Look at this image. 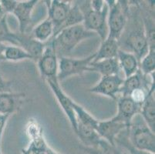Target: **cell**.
I'll return each mask as SVG.
<instances>
[{"mask_svg": "<svg viewBox=\"0 0 155 154\" xmlns=\"http://www.w3.org/2000/svg\"><path fill=\"white\" fill-rule=\"evenodd\" d=\"M97 34L86 30L83 24L73 25L62 29L53 38V46L58 58L64 56L65 53H70L84 39L94 37Z\"/></svg>", "mask_w": 155, "mask_h": 154, "instance_id": "1", "label": "cell"}, {"mask_svg": "<svg viewBox=\"0 0 155 154\" xmlns=\"http://www.w3.org/2000/svg\"><path fill=\"white\" fill-rule=\"evenodd\" d=\"M127 133L128 139L134 147L155 153L154 132L147 125L140 113L132 119Z\"/></svg>", "mask_w": 155, "mask_h": 154, "instance_id": "2", "label": "cell"}, {"mask_svg": "<svg viewBox=\"0 0 155 154\" xmlns=\"http://www.w3.org/2000/svg\"><path fill=\"white\" fill-rule=\"evenodd\" d=\"M78 5L84 15L83 25L86 30L93 32L99 35L101 40L104 41L108 36L107 15L109 7L106 5L101 11H94L91 7V1H84L81 3L78 2Z\"/></svg>", "mask_w": 155, "mask_h": 154, "instance_id": "3", "label": "cell"}, {"mask_svg": "<svg viewBox=\"0 0 155 154\" xmlns=\"http://www.w3.org/2000/svg\"><path fill=\"white\" fill-rule=\"evenodd\" d=\"M109 7L108 36L119 40L127 24V5L122 1H106Z\"/></svg>", "mask_w": 155, "mask_h": 154, "instance_id": "4", "label": "cell"}, {"mask_svg": "<svg viewBox=\"0 0 155 154\" xmlns=\"http://www.w3.org/2000/svg\"><path fill=\"white\" fill-rule=\"evenodd\" d=\"M94 56L95 53L83 59L69 58L66 56L59 58L57 73L58 81H63L71 76L89 72V66L94 60Z\"/></svg>", "mask_w": 155, "mask_h": 154, "instance_id": "5", "label": "cell"}, {"mask_svg": "<svg viewBox=\"0 0 155 154\" xmlns=\"http://www.w3.org/2000/svg\"><path fill=\"white\" fill-rule=\"evenodd\" d=\"M59 58L53 46V41L46 43L41 56L37 60L39 73L46 80L57 79Z\"/></svg>", "mask_w": 155, "mask_h": 154, "instance_id": "6", "label": "cell"}, {"mask_svg": "<svg viewBox=\"0 0 155 154\" xmlns=\"http://www.w3.org/2000/svg\"><path fill=\"white\" fill-rule=\"evenodd\" d=\"M46 2L48 5V18L50 19L54 28V37L63 29L72 3L69 1L60 0L46 1Z\"/></svg>", "mask_w": 155, "mask_h": 154, "instance_id": "7", "label": "cell"}, {"mask_svg": "<svg viewBox=\"0 0 155 154\" xmlns=\"http://www.w3.org/2000/svg\"><path fill=\"white\" fill-rule=\"evenodd\" d=\"M49 87H50L53 93H54L56 100H58L59 103L61 106L62 109L68 117L73 131L76 133L77 128V120L76 117L75 112L73 110V100H72L62 90L60 85V82L57 79H50L46 80Z\"/></svg>", "mask_w": 155, "mask_h": 154, "instance_id": "8", "label": "cell"}, {"mask_svg": "<svg viewBox=\"0 0 155 154\" xmlns=\"http://www.w3.org/2000/svg\"><path fill=\"white\" fill-rule=\"evenodd\" d=\"M124 80V79L120 75L102 76L99 83L89 89V92L107 96L113 100H117Z\"/></svg>", "mask_w": 155, "mask_h": 154, "instance_id": "9", "label": "cell"}, {"mask_svg": "<svg viewBox=\"0 0 155 154\" xmlns=\"http://www.w3.org/2000/svg\"><path fill=\"white\" fill-rule=\"evenodd\" d=\"M130 53H133L139 62L148 52V42L145 33L144 27L140 26L139 29L132 31L125 40Z\"/></svg>", "mask_w": 155, "mask_h": 154, "instance_id": "10", "label": "cell"}, {"mask_svg": "<svg viewBox=\"0 0 155 154\" xmlns=\"http://www.w3.org/2000/svg\"><path fill=\"white\" fill-rule=\"evenodd\" d=\"M127 129L126 124L112 118L108 120L99 121L96 131L102 139L112 145H116L115 141L118 136Z\"/></svg>", "mask_w": 155, "mask_h": 154, "instance_id": "11", "label": "cell"}, {"mask_svg": "<svg viewBox=\"0 0 155 154\" xmlns=\"http://www.w3.org/2000/svg\"><path fill=\"white\" fill-rule=\"evenodd\" d=\"M117 113L113 118L125 123L129 128L132 119L140 113V106L135 103L130 97H122L118 100Z\"/></svg>", "mask_w": 155, "mask_h": 154, "instance_id": "12", "label": "cell"}, {"mask_svg": "<svg viewBox=\"0 0 155 154\" xmlns=\"http://www.w3.org/2000/svg\"><path fill=\"white\" fill-rule=\"evenodd\" d=\"M37 0H29L18 2L17 5L13 12L19 22V29L20 33H26L31 23L32 12L34 7L37 5Z\"/></svg>", "mask_w": 155, "mask_h": 154, "instance_id": "13", "label": "cell"}, {"mask_svg": "<svg viewBox=\"0 0 155 154\" xmlns=\"http://www.w3.org/2000/svg\"><path fill=\"white\" fill-rule=\"evenodd\" d=\"M24 93L5 92L0 93V114L9 115L16 112L22 105Z\"/></svg>", "mask_w": 155, "mask_h": 154, "instance_id": "14", "label": "cell"}, {"mask_svg": "<svg viewBox=\"0 0 155 154\" xmlns=\"http://www.w3.org/2000/svg\"><path fill=\"white\" fill-rule=\"evenodd\" d=\"M140 114L150 129L155 132L154 84L152 85L147 93L146 98L140 106Z\"/></svg>", "mask_w": 155, "mask_h": 154, "instance_id": "15", "label": "cell"}, {"mask_svg": "<svg viewBox=\"0 0 155 154\" xmlns=\"http://www.w3.org/2000/svg\"><path fill=\"white\" fill-rule=\"evenodd\" d=\"M147 76H143L139 70L135 74L124 79L120 93L122 94V97H130L134 91L138 89L144 88L148 90L151 87H147Z\"/></svg>", "mask_w": 155, "mask_h": 154, "instance_id": "16", "label": "cell"}, {"mask_svg": "<svg viewBox=\"0 0 155 154\" xmlns=\"http://www.w3.org/2000/svg\"><path fill=\"white\" fill-rule=\"evenodd\" d=\"M89 72H97L102 76L120 75V68L117 58L103 59L97 62H91L89 66Z\"/></svg>", "mask_w": 155, "mask_h": 154, "instance_id": "17", "label": "cell"}, {"mask_svg": "<svg viewBox=\"0 0 155 154\" xmlns=\"http://www.w3.org/2000/svg\"><path fill=\"white\" fill-rule=\"evenodd\" d=\"M120 46L118 40L107 36L104 41H102L99 49L97 53H95V56L93 62L117 58Z\"/></svg>", "mask_w": 155, "mask_h": 154, "instance_id": "18", "label": "cell"}, {"mask_svg": "<svg viewBox=\"0 0 155 154\" xmlns=\"http://www.w3.org/2000/svg\"><path fill=\"white\" fill-rule=\"evenodd\" d=\"M117 59L120 70L124 73L125 78H128L139 70V61L133 53L120 49Z\"/></svg>", "mask_w": 155, "mask_h": 154, "instance_id": "19", "label": "cell"}, {"mask_svg": "<svg viewBox=\"0 0 155 154\" xmlns=\"http://www.w3.org/2000/svg\"><path fill=\"white\" fill-rule=\"evenodd\" d=\"M76 133L77 134L84 146H95L99 142L100 139H102L94 127L80 123H77Z\"/></svg>", "mask_w": 155, "mask_h": 154, "instance_id": "20", "label": "cell"}, {"mask_svg": "<svg viewBox=\"0 0 155 154\" xmlns=\"http://www.w3.org/2000/svg\"><path fill=\"white\" fill-rule=\"evenodd\" d=\"M53 35H54V28L49 18L38 24L32 29L31 33V36L33 39L42 43H46L49 42V40L53 37Z\"/></svg>", "mask_w": 155, "mask_h": 154, "instance_id": "21", "label": "cell"}, {"mask_svg": "<svg viewBox=\"0 0 155 154\" xmlns=\"http://www.w3.org/2000/svg\"><path fill=\"white\" fill-rule=\"evenodd\" d=\"M80 148L87 154H123L116 145H112L104 139H100L95 146H82Z\"/></svg>", "mask_w": 155, "mask_h": 154, "instance_id": "22", "label": "cell"}, {"mask_svg": "<svg viewBox=\"0 0 155 154\" xmlns=\"http://www.w3.org/2000/svg\"><path fill=\"white\" fill-rule=\"evenodd\" d=\"M7 15L0 19V42L18 46V32H13L10 29L8 25Z\"/></svg>", "mask_w": 155, "mask_h": 154, "instance_id": "23", "label": "cell"}, {"mask_svg": "<svg viewBox=\"0 0 155 154\" xmlns=\"http://www.w3.org/2000/svg\"><path fill=\"white\" fill-rule=\"evenodd\" d=\"M4 59L7 61L12 62H17L23 60V59H32L30 54L26 52L25 49L19 46H6L5 51H4Z\"/></svg>", "mask_w": 155, "mask_h": 154, "instance_id": "24", "label": "cell"}, {"mask_svg": "<svg viewBox=\"0 0 155 154\" xmlns=\"http://www.w3.org/2000/svg\"><path fill=\"white\" fill-rule=\"evenodd\" d=\"M139 70L143 76H150L155 70V48H149L148 52L139 62Z\"/></svg>", "mask_w": 155, "mask_h": 154, "instance_id": "25", "label": "cell"}, {"mask_svg": "<svg viewBox=\"0 0 155 154\" xmlns=\"http://www.w3.org/2000/svg\"><path fill=\"white\" fill-rule=\"evenodd\" d=\"M73 110H74V112H75L76 114V117H77V123L91 126L94 127V129H96L99 120H96L92 115H91L87 112L84 107L77 104L75 102H73Z\"/></svg>", "mask_w": 155, "mask_h": 154, "instance_id": "26", "label": "cell"}, {"mask_svg": "<svg viewBox=\"0 0 155 154\" xmlns=\"http://www.w3.org/2000/svg\"><path fill=\"white\" fill-rule=\"evenodd\" d=\"M83 21H84V15L80 10L78 4H72L63 29L70 27V26H73V25L82 24Z\"/></svg>", "mask_w": 155, "mask_h": 154, "instance_id": "27", "label": "cell"}, {"mask_svg": "<svg viewBox=\"0 0 155 154\" xmlns=\"http://www.w3.org/2000/svg\"><path fill=\"white\" fill-rule=\"evenodd\" d=\"M117 143L120 144L121 146H123L127 150V153L129 154H155L150 152H147V151L138 149L137 148L134 147L131 145V143H130L129 139H128V136H123L121 138L117 137L116 139V141H115V144Z\"/></svg>", "mask_w": 155, "mask_h": 154, "instance_id": "28", "label": "cell"}, {"mask_svg": "<svg viewBox=\"0 0 155 154\" xmlns=\"http://www.w3.org/2000/svg\"><path fill=\"white\" fill-rule=\"evenodd\" d=\"M17 3L18 1H15V0H1L0 1L1 7L5 15L13 13Z\"/></svg>", "mask_w": 155, "mask_h": 154, "instance_id": "29", "label": "cell"}, {"mask_svg": "<svg viewBox=\"0 0 155 154\" xmlns=\"http://www.w3.org/2000/svg\"><path fill=\"white\" fill-rule=\"evenodd\" d=\"M9 116H10L9 115L0 114V146H1V143H2V135H3L5 126H6L7 121L9 120Z\"/></svg>", "mask_w": 155, "mask_h": 154, "instance_id": "30", "label": "cell"}, {"mask_svg": "<svg viewBox=\"0 0 155 154\" xmlns=\"http://www.w3.org/2000/svg\"><path fill=\"white\" fill-rule=\"evenodd\" d=\"M11 85L12 83L6 81L0 73V93L11 92Z\"/></svg>", "mask_w": 155, "mask_h": 154, "instance_id": "31", "label": "cell"}, {"mask_svg": "<svg viewBox=\"0 0 155 154\" xmlns=\"http://www.w3.org/2000/svg\"><path fill=\"white\" fill-rule=\"evenodd\" d=\"M106 5V1L102 0H94L91 1V7L94 11H101Z\"/></svg>", "mask_w": 155, "mask_h": 154, "instance_id": "32", "label": "cell"}, {"mask_svg": "<svg viewBox=\"0 0 155 154\" xmlns=\"http://www.w3.org/2000/svg\"><path fill=\"white\" fill-rule=\"evenodd\" d=\"M22 154H37V150L35 149L33 146L29 144V146L26 149H22Z\"/></svg>", "mask_w": 155, "mask_h": 154, "instance_id": "33", "label": "cell"}, {"mask_svg": "<svg viewBox=\"0 0 155 154\" xmlns=\"http://www.w3.org/2000/svg\"><path fill=\"white\" fill-rule=\"evenodd\" d=\"M53 152H54V150H53V149L50 147H49V146L44 148V149L37 150V154H53Z\"/></svg>", "mask_w": 155, "mask_h": 154, "instance_id": "34", "label": "cell"}, {"mask_svg": "<svg viewBox=\"0 0 155 154\" xmlns=\"http://www.w3.org/2000/svg\"><path fill=\"white\" fill-rule=\"evenodd\" d=\"M5 47H6V45H5V43H2V42H0V63L2 61H5L3 54Z\"/></svg>", "mask_w": 155, "mask_h": 154, "instance_id": "35", "label": "cell"}, {"mask_svg": "<svg viewBox=\"0 0 155 154\" xmlns=\"http://www.w3.org/2000/svg\"><path fill=\"white\" fill-rule=\"evenodd\" d=\"M5 14L4 13V12H3V10H2V7H1V4H0V19H2V18H3V17L5 16Z\"/></svg>", "mask_w": 155, "mask_h": 154, "instance_id": "36", "label": "cell"}, {"mask_svg": "<svg viewBox=\"0 0 155 154\" xmlns=\"http://www.w3.org/2000/svg\"><path fill=\"white\" fill-rule=\"evenodd\" d=\"M53 154H60V153H58V152H55V151H54V152H53Z\"/></svg>", "mask_w": 155, "mask_h": 154, "instance_id": "37", "label": "cell"}, {"mask_svg": "<svg viewBox=\"0 0 155 154\" xmlns=\"http://www.w3.org/2000/svg\"><path fill=\"white\" fill-rule=\"evenodd\" d=\"M0 154H2V151H1V146H0Z\"/></svg>", "mask_w": 155, "mask_h": 154, "instance_id": "38", "label": "cell"}, {"mask_svg": "<svg viewBox=\"0 0 155 154\" xmlns=\"http://www.w3.org/2000/svg\"><path fill=\"white\" fill-rule=\"evenodd\" d=\"M123 154H129V153H127V152H125V153H123Z\"/></svg>", "mask_w": 155, "mask_h": 154, "instance_id": "39", "label": "cell"}]
</instances>
